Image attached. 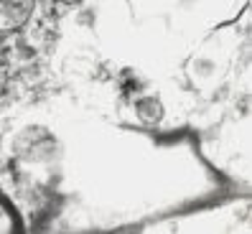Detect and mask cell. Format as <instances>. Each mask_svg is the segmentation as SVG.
<instances>
[{"label": "cell", "instance_id": "1", "mask_svg": "<svg viewBox=\"0 0 252 234\" xmlns=\"http://www.w3.org/2000/svg\"><path fill=\"white\" fill-rule=\"evenodd\" d=\"M36 0H0V33L18 31L33 16Z\"/></svg>", "mask_w": 252, "mask_h": 234}, {"label": "cell", "instance_id": "2", "mask_svg": "<svg viewBox=\"0 0 252 234\" xmlns=\"http://www.w3.org/2000/svg\"><path fill=\"white\" fill-rule=\"evenodd\" d=\"M138 117H140L143 122H148V125L160 122V120H163V105H160V99H156V97H143V99L138 102Z\"/></svg>", "mask_w": 252, "mask_h": 234}, {"label": "cell", "instance_id": "3", "mask_svg": "<svg viewBox=\"0 0 252 234\" xmlns=\"http://www.w3.org/2000/svg\"><path fill=\"white\" fill-rule=\"evenodd\" d=\"M59 3H66V5H77V3H82V0H59Z\"/></svg>", "mask_w": 252, "mask_h": 234}]
</instances>
